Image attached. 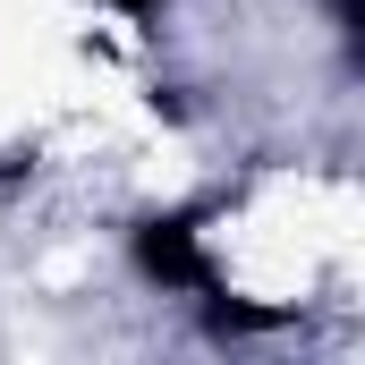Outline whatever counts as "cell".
I'll return each mask as SVG.
<instances>
[{
    "mask_svg": "<svg viewBox=\"0 0 365 365\" xmlns=\"http://www.w3.org/2000/svg\"><path fill=\"white\" fill-rule=\"evenodd\" d=\"M128 264L162 297H204L212 289V255H204V212H145L128 230Z\"/></svg>",
    "mask_w": 365,
    "mask_h": 365,
    "instance_id": "obj_1",
    "label": "cell"
},
{
    "mask_svg": "<svg viewBox=\"0 0 365 365\" xmlns=\"http://www.w3.org/2000/svg\"><path fill=\"white\" fill-rule=\"evenodd\" d=\"M204 323H212V340H255V331H280L289 323V306H247V297H230L212 280L204 289Z\"/></svg>",
    "mask_w": 365,
    "mask_h": 365,
    "instance_id": "obj_2",
    "label": "cell"
},
{
    "mask_svg": "<svg viewBox=\"0 0 365 365\" xmlns=\"http://www.w3.org/2000/svg\"><path fill=\"white\" fill-rule=\"evenodd\" d=\"M110 9H128V17H145V9H162V0H110Z\"/></svg>",
    "mask_w": 365,
    "mask_h": 365,
    "instance_id": "obj_3",
    "label": "cell"
}]
</instances>
